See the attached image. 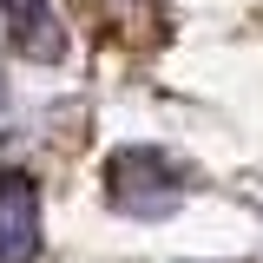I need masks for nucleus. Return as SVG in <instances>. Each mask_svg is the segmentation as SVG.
I'll list each match as a JSON object with an SVG mask.
<instances>
[{"instance_id": "4", "label": "nucleus", "mask_w": 263, "mask_h": 263, "mask_svg": "<svg viewBox=\"0 0 263 263\" xmlns=\"http://www.w3.org/2000/svg\"><path fill=\"white\" fill-rule=\"evenodd\" d=\"M0 112H7V79H0Z\"/></svg>"}, {"instance_id": "3", "label": "nucleus", "mask_w": 263, "mask_h": 263, "mask_svg": "<svg viewBox=\"0 0 263 263\" xmlns=\"http://www.w3.org/2000/svg\"><path fill=\"white\" fill-rule=\"evenodd\" d=\"M0 7H7V33L27 60H40V66L66 60V27L53 13V0H0Z\"/></svg>"}, {"instance_id": "1", "label": "nucleus", "mask_w": 263, "mask_h": 263, "mask_svg": "<svg viewBox=\"0 0 263 263\" xmlns=\"http://www.w3.org/2000/svg\"><path fill=\"white\" fill-rule=\"evenodd\" d=\"M105 191L125 217H171L184 197V171L164 158L158 145H125L105 164Z\"/></svg>"}, {"instance_id": "2", "label": "nucleus", "mask_w": 263, "mask_h": 263, "mask_svg": "<svg viewBox=\"0 0 263 263\" xmlns=\"http://www.w3.org/2000/svg\"><path fill=\"white\" fill-rule=\"evenodd\" d=\"M40 257V184L27 171H0V263Z\"/></svg>"}]
</instances>
